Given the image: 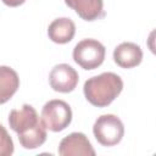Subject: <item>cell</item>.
I'll return each mask as SVG.
<instances>
[{
    "label": "cell",
    "mask_w": 156,
    "mask_h": 156,
    "mask_svg": "<svg viewBox=\"0 0 156 156\" xmlns=\"http://www.w3.org/2000/svg\"><path fill=\"white\" fill-rule=\"evenodd\" d=\"M76 34V24L68 17H60L54 20L48 27L49 39L56 44L69 43Z\"/></svg>",
    "instance_id": "10"
},
{
    "label": "cell",
    "mask_w": 156,
    "mask_h": 156,
    "mask_svg": "<svg viewBox=\"0 0 156 156\" xmlns=\"http://www.w3.org/2000/svg\"><path fill=\"white\" fill-rule=\"evenodd\" d=\"M5 5L10 6V7H16V6H20L22 4H24L26 0H1Z\"/></svg>",
    "instance_id": "13"
},
{
    "label": "cell",
    "mask_w": 156,
    "mask_h": 156,
    "mask_svg": "<svg viewBox=\"0 0 156 156\" xmlns=\"http://www.w3.org/2000/svg\"><path fill=\"white\" fill-rule=\"evenodd\" d=\"M65 4L76 11L84 21L93 22L105 16L104 0H65Z\"/></svg>",
    "instance_id": "9"
},
{
    "label": "cell",
    "mask_w": 156,
    "mask_h": 156,
    "mask_svg": "<svg viewBox=\"0 0 156 156\" xmlns=\"http://www.w3.org/2000/svg\"><path fill=\"white\" fill-rule=\"evenodd\" d=\"M79 80L78 72L68 63L56 65L49 74V83L52 90L58 93H71L76 89Z\"/></svg>",
    "instance_id": "6"
},
{
    "label": "cell",
    "mask_w": 156,
    "mask_h": 156,
    "mask_svg": "<svg viewBox=\"0 0 156 156\" xmlns=\"http://www.w3.org/2000/svg\"><path fill=\"white\" fill-rule=\"evenodd\" d=\"M93 133L98 143L102 146H115L123 139L124 126L116 115H101L93 126Z\"/></svg>",
    "instance_id": "3"
},
{
    "label": "cell",
    "mask_w": 156,
    "mask_h": 156,
    "mask_svg": "<svg viewBox=\"0 0 156 156\" xmlns=\"http://www.w3.org/2000/svg\"><path fill=\"white\" fill-rule=\"evenodd\" d=\"M106 49L96 39H83L73 49V60L84 69H95L105 60Z\"/></svg>",
    "instance_id": "5"
},
{
    "label": "cell",
    "mask_w": 156,
    "mask_h": 156,
    "mask_svg": "<svg viewBox=\"0 0 156 156\" xmlns=\"http://www.w3.org/2000/svg\"><path fill=\"white\" fill-rule=\"evenodd\" d=\"M40 119L44 127L51 132H61L66 129L72 122L71 106L60 99L48 101L41 110Z\"/></svg>",
    "instance_id": "4"
},
{
    "label": "cell",
    "mask_w": 156,
    "mask_h": 156,
    "mask_svg": "<svg viewBox=\"0 0 156 156\" xmlns=\"http://www.w3.org/2000/svg\"><path fill=\"white\" fill-rule=\"evenodd\" d=\"M113 61L122 68L136 67L143 61V50L135 43H121L113 50Z\"/></svg>",
    "instance_id": "8"
},
{
    "label": "cell",
    "mask_w": 156,
    "mask_h": 156,
    "mask_svg": "<svg viewBox=\"0 0 156 156\" xmlns=\"http://www.w3.org/2000/svg\"><path fill=\"white\" fill-rule=\"evenodd\" d=\"M9 124L10 128L17 133L20 144L27 150L41 146L46 140V128L32 105L24 104L20 108L11 110Z\"/></svg>",
    "instance_id": "1"
},
{
    "label": "cell",
    "mask_w": 156,
    "mask_h": 156,
    "mask_svg": "<svg viewBox=\"0 0 156 156\" xmlns=\"http://www.w3.org/2000/svg\"><path fill=\"white\" fill-rule=\"evenodd\" d=\"M13 141L6 128L0 123V156H10L13 154Z\"/></svg>",
    "instance_id": "12"
},
{
    "label": "cell",
    "mask_w": 156,
    "mask_h": 156,
    "mask_svg": "<svg viewBox=\"0 0 156 156\" xmlns=\"http://www.w3.org/2000/svg\"><path fill=\"white\" fill-rule=\"evenodd\" d=\"M123 90L122 78L113 72H104L85 80L83 93L85 99L96 107L108 106Z\"/></svg>",
    "instance_id": "2"
},
{
    "label": "cell",
    "mask_w": 156,
    "mask_h": 156,
    "mask_svg": "<svg viewBox=\"0 0 156 156\" xmlns=\"http://www.w3.org/2000/svg\"><path fill=\"white\" fill-rule=\"evenodd\" d=\"M20 88L17 72L9 66H0V105L7 102Z\"/></svg>",
    "instance_id": "11"
},
{
    "label": "cell",
    "mask_w": 156,
    "mask_h": 156,
    "mask_svg": "<svg viewBox=\"0 0 156 156\" xmlns=\"http://www.w3.org/2000/svg\"><path fill=\"white\" fill-rule=\"evenodd\" d=\"M58 154L61 156H94L95 150L85 134L73 132L60 141Z\"/></svg>",
    "instance_id": "7"
}]
</instances>
